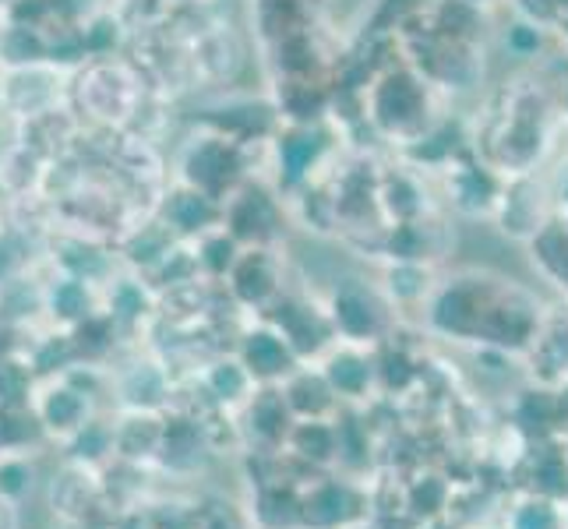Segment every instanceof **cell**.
I'll use <instances>...</instances> for the list:
<instances>
[{
    "instance_id": "30bf717a",
    "label": "cell",
    "mask_w": 568,
    "mask_h": 529,
    "mask_svg": "<svg viewBox=\"0 0 568 529\" xmlns=\"http://www.w3.org/2000/svg\"><path fill=\"white\" fill-rule=\"evenodd\" d=\"M262 516H265V523H272V526L289 523V519H293V498H289L286 491H272V494H265V501H262Z\"/></svg>"
},
{
    "instance_id": "8fae6325",
    "label": "cell",
    "mask_w": 568,
    "mask_h": 529,
    "mask_svg": "<svg viewBox=\"0 0 568 529\" xmlns=\"http://www.w3.org/2000/svg\"><path fill=\"white\" fill-rule=\"evenodd\" d=\"M254 420L265 434H279L283 430V403L276 396H265L258 406H254Z\"/></svg>"
},
{
    "instance_id": "5bb4252c",
    "label": "cell",
    "mask_w": 568,
    "mask_h": 529,
    "mask_svg": "<svg viewBox=\"0 0 568 529\" xmlns=\"http://www.w3.org/2000/svg\"><path fill=\"white\" fill-rule=\"evenodd\" d=\"M364 378H368V371H364L357 360H336V364H332V381H336L339 388H360Z\"/></svg>"
},
{
    "instance_id": "4316f807",
    "label": "cell",
    "mask_w": 568,
    "mask_h": 529,
    "mask_svg": "<svg viewBox=\"0 0 568 529\" xmlns=\"http://www.w3.org/2000/svg\"><path fill=\"white\" fill-rule=\"evenodd\" d=\"M438 498H441L438 484H427V487H420V491H417V505H420V512H431V508L438 505Z\"/></svg>"
},
{
    "instance_id": "d4e9b609",
    "label": "cell",
    "mask_w": 568,
    "mask_h": 529,
    "mask_svg": "<svg viewBox=\"0 0 568 529\" xmlns=\"http://www.w3.org/2000/svg\"><path fill=\"white\" fill-rule=\"evenodd\" d=\"M21 480H25V469L21 466H7V469H0V491H21Z\"/></svg>"
},
{
    "instance_id": "603a6c76",
    "label": "cell",
    "mask_w": 568,
    "mask_h": 529,
    "mask_svg": "<svg viewBox=\"0 0 568 529\" xmlns=\"http://www.w3.org/2000/svg\"><path fill=\"white\" fill-rule=\"evenodd\" d=\"M318 103H321V96L311 92V89H304L300 96H289V109H293L296 116H311V109H318Z\"/></svg>"
},
{
    "instance_id": "7c38bea8",
    "label": "cell",
    "mask_w": 568,
    "mask_h": 529,
    "mask_svg": "<svg viewBox=\"0 0 568 529\" xmlns=\"http://www.w3.org/2000/svg\"><path fill=\"white\" fill-rule=\"evenodd\" d=\"M212 212H208V205L201 202V198H177V205H173V219L181 222V226H188V229H194V226H201L205 219H208Z\"/></svg>"
},
{
    "instance_id": "7a4b0ae2",
    "label": "cell",
    "mask_w": 568,
    "mask_h": 529,
    "mask_svg": "<svg viewBox=\"0 0 568 529\" xmlns=\"http://www.w3.org/2000/svg\"><path fill=\"white\" fill-rule=\"evenodd\" d=\"M378 109H381L385 120H402V116H409V113L417 109V89H413L406 78L388 82V85L381 89Z\"/></svg>"
},
{
    "instance_id": "3957f363",
    "label": "cell",
    "mask_w": 568,
    "mask_h": 529,
    "mask_svg": "<svg viewBox=\"0 0 568 529\" xmlns=\"http://www.w3.org/2000/svg\"><path fill=\"white\" fill-rule=\"evenodd\" d=\"M247 360H251L254 371L272 374V371L286 367V349L272 339V335H254V339L247 342Z\"/></svg>"
},
{
    "instance_id": "4fadbf2b",
    "label": "cell",
    "mask_w": 568,
    "mask_h": 529,
    "mask_svg": "<svg viewBox=\"0 0 568 529\" xmlns=\"http://www.w3.org/2000/svg\"><path fill=\"white\" fill-rule=\"evenodd\" d=\"M283 317H286V325H289V332H293V339H296V346H300V349H314V346H318V332H314L311 317L293 315V311H283L279 321H283Z\"/></svg>"
},
{
    "instance_id": "8992f818",
    "label": "cell",
    "mask_w": 568,
    "mask_h": 529,
    "mask_svg": "<svg viewBox=\"0 0 568 529\" xmlns=\"http://www.w3.org/2000/svg\"><path fill=\"white\" fill-rule=\"evenodd\" d=\"M314 512H307L314 523H332V519H339L343 512H346V494L343 491H336V487H328V491H321L318 498H314V505H311Z\"/></svg>"
},
{
    "instance_id": "9c48e42d",
    "label": "cell",
    "mask_w": 568,
    "mask_h": 529,
    "mask_svg": "<svg viewBox=\"0 0 568 529\" xmlns=\"http://www.w3.org/2000/svg\"><path fill=\"white\" fill-rule=\"evenodd\" d=\"M314 148H318V141L314 138H289L283 145V163L286 170H289V177H296L300 170H304V163L314 156Z\"/></svg>"
},
{
    "instance_id": "f1b7e54d",
    "label": "cell",
    "mask_w": 568,
    "mask_h": 529,
    "mask_svg": "<svg viewBox=\"0 0 568 529\" xmlns=\"http://www.w3.org/2000/svg\"><path fill=\"white\" fill-rule=\"evenodd\" d=\"M53 360H64V346H57V342L46 346V349L39 353V367L46 371V367H53Z\"/></svg>"
},
{
    "instance_id": "2e32d148",
    "label": "cell",
    "mask_w": 568,
    "mask_h": 529,
    "mask_svg": "<svg viewBox=\"0 0 568 529\" xmlns=\"http://www.w3.org/2000/svg\"><path fill=\"white\" fill-rule=\"evenodd\" d=\"M296 441H300V448L307 452V455H328V448H332V437H328V430H321V427H307V430H300L296 434Z\"/></svg>"
},
{
    "instance_id": "ffe728a7",
    "label": "cell",
    "mask_w": 568,
    "mask_h": 529,
    "mask_svg": "<svg viewBox=\"0 0 568 529\" xmlns=\"http://www.w3.org/2000/svg\"><path fill=\"white\" fill-rule=\"evenodd\" d=\"M212 385H215L219 396H237V392H240V374H237L233 367H219L215 378H212Z\"/></svg>"
},
{
    "instance_id": "7402d4cb",
    "label": "cell",
    "mask_w": 568,
    "mask_h": 529,
    "mask_svg": "<svg viewBox=\"0 0 568 529\" xmlns=\"http://www.w3.org/2000/svg\"><path fill=\"white\" fill-rule=\"evenodd\" d=\"M25 434H32V420H25V417H4V420H0V437L18 441V437H25Z\"/></svg>"
},
{
    "instance_id": "cb8c5ba5",
    "label": "cell",
    "mask_w": 568,
    "mask_h": 529,
    "mask_svg": "<svg viewBox=\"0 0 568 529\" xmlns=\"http://www.w3.org/2000/svg\"><path fill=\"white\" fill-rule=\"evenodd\" d=\"M102 445H106V434H102V430H85V434L78 437V452H82V455H99Z\"/></svg>"
},
{
    "instance_id": "5b68a950",
    "label": "cell",
    "mask_w": 568,
    "mask_h": 529,
    "mask_svg": "<svg viewBox=\"0 0 568 529\" xmlns=\"http://www.w3.org/2000/svg\"><path fill=\"white\" fill-rule=\"evenodd\" d=\"M237 290H240L244 300L265 297V290H269V272H265V265H262V261H247V265L240 268V276H237Z\"/></svg>"
},
{
    "instance_id": "484cf974",
    "label": "cell",
    "mask_w": 568,
    "mask_h": 529,
    "mask_svg": "<svg viewBox=\"0 0 568 529\" xmlns=\"http://www.w3.org/2000/svg\"><path fill=\"white\" fill-rule=\"evenodd\" d=\"M226 261H230V244H226V240L208 244V265H212V268H223Z\"/></svg>"
},
{
    "instance_id": "6da1fadb",
    "label": "cell",
    "mask_w": 568,
    "mask_h": 529,
    "mask_svg": "<svg viewBox=\"0 0 568 529\" xmlns=\"http://www.w3.org/2000/svg\"><path fill=\"white\" fill-rule=\"evenodd\" d=\"M233 156L223 148V145H208V148H201L194 159H191V173L198 177V180H205V184H219V180H226L230 173H233Z\"/></svg>"
},
{
    "instance_id": "f546056e",
    "label": "cell",
    "mask_w": 568,
    "mask_h": 529,
    "mask_svg": "<svg viewBox=\"0 0 568 529\" xmlns=\"http://www.w3.org/2000/svg\"><path fill=\"white\" fill-rule=\"evenodd\" d=\"M102 325H89V328H82V346L89 342V346H102Z\"/></svg>"
},
{
    "instance_id": "83f0119b",
    "label": "cell",
    "mask_w": 568,
    "mask_h": 529,
    "mask_svg": "<svg viewBox=\"0 0 568 529\" xmlns=\"http://www.w3.org/2000/svg\"><path fill=\"white\" fill-rule=\"evenodd\" d=\"M519 529H551V516H547L544 508L526 512V516H523V523H519Z\"/></svg>"
},
{
    "instance_id": "4dcf8cb0",
    "label": "cell",
    "mask_w": 568,
    "mask_h": 529,
    "mask_svg": "<svg viewBox=\"0 0 568 529\" xmlns=\"http://www.w3.org/2000/svg\"><path fill=\"white\" fill-rule=\"evenodd\" d=\"M138 307H141V300H138L131 290H120V311H124V315H134Z\"/></svg>"
},
{
    "instance_id": "44dd1931",
    "label": "cell",
    "mask_w": 568,
    "mask_h": 529,
    "mask_svg": "<svg viewBox=\"0 0 568 529\" xmlns=\"http://www.w3.org/2000/svg\"><path fill=\"white\" fill-rule=\"evenodd\" d=\"M283 60L286 64H289V67H307V64H311V60H307V57H311V50H307V43H304V39H289V43H286L283 46Z\"/></svg>"
},
{
    "instance_id": "ba28073f",
    "label": "cell",
    "mask_w": 568,
    "mask_h": 529,
    "mask_svg": "<svg viewBox=\"0 0 568 529\" xmlns=\"http://www.w3.org/2000/svg\"><path fill=\"white\" fill-rule=\"evenodd\" d=\"M339 321L350 328V332H368L371 325H375V317L368 311V304L364 300H357V297H343L339 300Z\"/></svg>"
},
{
    "instance_id": "1f68e13d",
    "label": "cell",
    "mask_w": 568,
    "mask_h": 529,
    "mask_svg": "<svg viewBox=\"0 0 568 529\" xmlns=\"http://www.w3.org/2000/svg\"><path fill=\"white\" fill-rule=\"evenodd\" d=\"M406 360H388V381H406Z\"/></svg>"
},
{
    "instance_id": "9a60e30c",
    "label": "cell",
    "mask_w": 568,
    "mask_h": 529,
    "mask_svg": "<svg viewBox=\"0 0 568 529\" xmlns=\"http://www.w3.org/2000/svg\"><path fill=\"white\" fill-rule=\"evenodd\" d=\"M78 410H82V403H78V396H71V392H60V396H53L50 399V406H46V417L53 423H71L78 417Z\"/></svg>"
},
{
    "instance_id": "277c9868",
    "label": "cell",
    "mask_w": 568,
    "mask_h": 529,
    "mask_svg": "<svg viewBox=\"0 0 568 529\" xmlns=\"http://www.w3.org/2000/svg\"><path fill=\"white\" fill-rule=\"evenodd\" d=\"M265 222H269V205L262 202V195H247V202L233 212V226H237V233H244V236L262 233Z\"/></svg>"
},
{
    "instance_id": "52a82bcc",
    "label": "cell",
    "mask_w": 568,
    "mask_h": 529,
    "mask_svg": "<svg viewBox=\"0 0 568 529\" xmlns=\"http://www.w3.org/2000/svg\"><path fill=\"white\" fill-rule=\"evenodd\" d=\"M289 396H293V406H296V410H304V413H307V410H321V406H325V385H321L318 378H300V381L293 385V392H289Z\"/></svg>"
},
{
    "instance_id": "d6986e66",
    "label": "cell",
    "mask_w": 568,
    "mask_h": 529,
    "mask_svg": "<svg viewBox=\"0 0 568 529\" xmlns=\"http://www.w3.org/2000/svg\"><path fill=\"white\" fill-rule=\"evenodd\" d=\"M152 437H156V430L149 427V423H134L127 434H124V448L127 452H138V448H149L152 445Z\"/></svg>"
},
{
    "instance_id": "ac0fdd59",
    "label": "cell",
    "mask_w": 568,
    "mask_h": 529,
    "mask_svg": "<svg viewBox=\"0 0 568 529\" xmlns=\"http://www.w3.org/2000/svg\"><path fill=\"white\" fill-rule=\"evenodd\" d=\"M21 392H25L21 374H18L14 367H0V396H4L7 403H18V399H21Z\"/></svg>"
},
{
    "instance_id": "e0dca14e",
    "label": "cell",
    "mask_w": 568,
    "mask_h": 529,
    "mask_svg": "<svg viewBox=\"0 0 568 529\" xmlns=\"http://www.w3.org/2000/svg\"><path fill=\"white\" fill-rule=\"evenodd\" d=\"M57 311H60V315H78V311H85V290L75 286V283L60 286V290H57Z\"/></svg>"
}]
</instances>
